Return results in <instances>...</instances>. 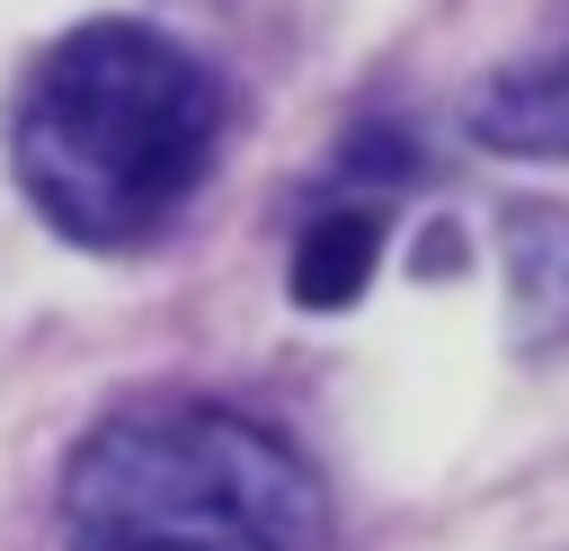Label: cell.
Wrapping results in <instances>:
<instances>
[{
	"label": "cell",
	"instance_id": "obj_4",
	"mask_svg": "<svg viewBox=\"0 0 569 551\" xmlns=\"http://www.w3.org/2000/svg\"><path fill=\"white\" fill-rule=\"evenodd\" d=\"M507 284H516V347H569V213L516 204L507 213Z\"/></svg>",
	"mask_w": 569,
	"mask_h": 551
},
{
	"label": "cell",
	"instance_id": "obj_5",
	"mask_svg": "<svg viewBox=\"0 0 569 551\" xmlns=\"http://www.w3.org/2000/svg\"><path fill=\"white\" fill-rule=\"evenodd\" d=\"M373 258H382V213H373V204H329V213L302 231V249H293V293H302L311 311H338V302L365 293Z\"/></svg>",
	"mask_w": 569,
	"mask_h": 551
},
{
	"label": "cell",
	"instance_id": "obj_3",
	"mask_svg": "<svg viewBox=\"0 0 569 551\" xmlns=\"http://www.w3.org/2000/svg\"><path fill=\"white\" fill-rule=\"evenodd\" d=\"M471 142L480 151H507V160H569V44L498 71L480 98H471Z\"/></svg>",
	"mask_w": 569,
	"mask_h": 551
},
{
	"label": "cell",
	"instance_id": "obj_1",
	"mask_svg": "<svg viewBox=\"0 0 569 551\" xmlns=\"http://www.w3.org/2000/svg\"><path fill=\"white\" fill-rule=\"evenodd\" d=\"M213 142H222L213 71L142 18L71 27L62 44H44V62L9 107V169L27 204L80 249L151 240L204 187Z\"/></svg>",
	"mask_w": 569,
	"mask_h": 551
},
{
	"label": "cell",
	"instance_id": "obj_6",
	"mask_svg": "<svg viewBox=\"0 0 569 551\" xmlns=\"http://www.w3.org/2000/svg\"><path fill=\"white\" fill-rule=\"evenodd\" d=\"M98 551H151V542H98Z\"/></svg>",
	"mask_w": 569,
	"mask_h": 551
},
{
	"label": "cell",
	"instance_id": "obj_2",
	"mask_svg": "<svg viewBox=\"0 0 569 551\" xmlns=\"http://www.w3.org/2000/svg\"><path fill=\"white\" fill-rule=\"evenodd\" d=\"M62 542L151 551H329L320 471L240 409H151L98 427L62 471Z\"/></svg>",
	"mask_w": 569,
	"mask_h": 551
}]
</instances>
